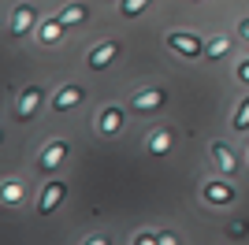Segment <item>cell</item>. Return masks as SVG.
Listing matches in <instances>:
<instances>
[{
  "label": "cell",
  "instance_id": "ac0fdd59",
  "mask_svg": "<svg viewBox=\"0 0 249 245\" xmlns=\"http://www.w3.org/2000/svg\"><path fill=\"white\" fill-rule=\"evenodd\" d=\"M60 26H63L60 19H52V22H45V26H41V41H56V37H60Z\"/></svg>",
  "mask_w": 249,
  "mask_h": 245
},
{
  "label": "cell",
  "instance_id": "9c48e42d",
  "mask_svg": "<svg viewBox=\"0 0 249 245\" xmlns=\"http://www.w3.org/2000/svg\"><path fill=\"white\" fill-rule=\"evenodd\" d=\"M205 201H212V204H231V201H234V190H231V186H223V182H208V186H205Z\"/></svg>",
  "mask_w": 249,
  "mask_h": 245
},
{
  "label": "cell",
  "instance_id": "d6986e66",
  "mask_svg": "<svg viewBox=\"0 0 249 245\" xmlns=\"http://www.w3.org/2000/svg\"><path fill=\"white\" fill-rule=\"evenodd\" d=\"M238 82H246V86H249V60L238 63Z\"/></svg>",
  "mask_w": 249,
  "mask_h": 245
},
{
  "label": "cell",
  "instance_id": "e0dca14e",
  "mask_svg": "<svg viewBox=\"0 0 249 245\" xmlns=\"http://www.w3.org/2000/svg\"><path fill=\"white\" fill-rule=\"evenodd\" d=\"M153 0H123V15H142Z\"/></svg>",
  "mask_w": 249,
  "mask_h": 245
},
{
  "label": "cell",
  "instance_id": "5bb4252c",
  "mask_svg": "<svg viewBox=\"0 0 249 245\" xmlns=\"http://www.w3.org/2000/svg\"><path fill=\"white\" fill-rule=\"evenodd\" d=\"M227 52H231V41H227V37H216V41L205 49V56H208V60H223Z\"/></svg>",
  "mask_w": 249,
  "mask_h": 245
},
{
  "label": "cell",
  "instance_id": "4fadbf2b",
  "mask_svg": "<svg viewBox=\"0 0 249 245\" xmlns=\"http://www.w3.org/2000/svg\"><path fill=\"white\" fill-rule=\"evenodd\" d=\"M167 149H171V134H167V130H153V138H149V153L160 156V153H167Z\"/></svg>",
  "mask_w": 249,
  "mask_h": 245
},
{
  "label": "cell",
  "instance_id": "ba28073f",
  "mask_svg": "<svg viewBox=\"0 0 249 245\" xmlns=\"http://www.w3.org/2000/svg\"><path fill=\"white\" fill-rule=\"evenodd\" d=\"M86 93H82V86H63L60 93H56V101H52V108H56V112H71L74 104L82 101Z\"/></svg>",
  "mask_w": 249,
  "mask_h": 245
},
{
  "label": "cell",
  "instance_id": "8fae6325",
  "mask_svg": "<svg viewBox=\"0 0 249 245\" xmlns=\"http://www.w3.org/2000/svg\"><path fill=\"white\" fill-rule=\"evenodd\" d=\"M119 126H123V112H119V108H108V112L101 115V134L108 138V134H115Z\"/></svg>",
  "mask_w": 249,
  "mask_h": 245
},
{
  "label": "cell",
  "instance_id": "7402d4cb",
  "mask_svg": "<svg viewBox=\"0 0 249 245\" xmlns=\"http://www.w3.org/2000/svg\"><path fill=\"white\" fill-rule=\"evenodd\" d=\"M86 245H108V238H104V234H93V238H89Z\"/></svg>",
  "mask_w": 249,
  "mask_h": 245
},
{
  "label": "cell",
  "instance_id": "603a6c76",
  "mask_svg": "<svg viewBox=\"0 0 249 245\" xmlns=\"http://www.w3.org/2000/svg\"><path fill=\"white\" fill-rule=\"evenodd\" d=\"M242 37H246V41H249V19H246V22H242Z\"/></svg>",
  "mask_w": 249,
  "mask_h": 245
},
{
  "label": "cell",
  "instance_id": "9a60e30c",
  "mask_svg": "<svg viewBox=\"0 0 249 245\" xmlns=\"http://www.w3.org/2000/svg\"><path fill=\"white\" fill-rule=\"evenodd\" d=\"M234 130H249V97L238 104V112H234Z\"/></svg>",
  "mask_w": 249,
  "mask_h": 245
},
{
  "label": "cell",
  "instance_id": "277c9868",
  "mask_svg": "<svg viewBox=\"0 0 249 245\" xmlns=\"http://www.w3.org/2000/svg\"><path fill=\"white\" fill-rule=\"evenodd\" d=\"M115 49H119V45H112V41H101V45H93V52L86 56L89 71H101V67H108V63L115 60Z\"/></svg>",
  "mask_w": 249,
  "mask_h": 245
},
{
  "label": "cell",
  "instance_id": "7c38bea8",
  "mask_svg": "<svg viewBox=\"0 0 249 245\" xmlns=\"http://www.w3.org/2000/svg\"><path fill=\"white\" fill-rule=\"evenodd\" d=\"M60 22L63 26H78V22H86V4H71V8L60 11Z\"/></svg>",
  "mask_w": 249,
  "mask_h": 245
},
{
  "label": "cell",
  "instance_id": "30bf717a",
  "mask_svg": "<svg viewBox=\"0 0 249 245\" xmlns=\"http://www.w3.org/2000/svg\"><path fill=\"white\" fill-rule=\"evenodd\" d=\"M212 156H216V163L223 167V175H231V171H238V163H234V153H231L223 141H216L212 145Z\"/></svg>",
  "mask_w": 249,
  "mask_h": 245
},
{
  "label": "cell",
  "instance_id": "44dd1931",
  "mask_svg": "<svg viewBox=\"0 0 249 245\" xmlns=\"http://www.w3.org/2000/svg\"><path fill=\"white\" fill-rule=\"evenodd\" d=\"M138 245H160V234H156V238L153 234H142V238H138Z\"/></svg>",
  "mask_w": 249,
  "mask_h": 245
},
{
  "label": "cell",
  "instance_id": "3957f363",
  "mask_svg": "<svg viewBox=\"0 0 249 245\" xmlns=\"http://www.w3.org/2000/svg\"><path fill=\"white\" fill-rule=\"evenodd\" d=\"M63 156H67V141L63 138H56V141L45 145V153H41V171H56L63 163Z\"/></svg>",
  "mask_w": 249,
  "mask_h": 245
},
{
  "label": "cell",
  "instance_id": "7a4b0ae2",
  "mask_svg": "<svg viewBox=\"0 0 249 245\" xmlns=\"http://www.w3.org/2000/svg\"><path fill=\"white\" fill-rule=\"evenodd\" d=\"M37 108H41V89H37V86H26V89H22V97H19L15 115L26 122V119H34V112H37Z\"/></svg>",
  "mask_w": 249,
  "mask_h": 245
},
{
  "label": "cell",
  "instance_id": "8992f818",
  "mask_svg": "<svg viewBox=\"0 0 249 245\" xmlns=\"http://www.w3.org/2000/svg\"><path fill=\"white\" fill-rule=\"evenodd\" d=\"M34 19H37V11L30 8V4H19V8L11 11V34L19 37V34H26L34 26Z\"/></svg>",
  "mask_w": 249,
  "mask_h": 245
},
{
  "label": "cell",
  "instance_id": "5b68a950",
  "mask_svg": "<svg viewBox=\"0 0 249 245\" xmlns=\"http://www.w3.org/2000/svg\"><path fill=\"white\" fill-rule=\"evenodd\" d=\"M164 89H142L134 93V112H156V108H164Z\"/></svg>",
  "mask_w": 249,
  "mask_h": 245
},
{
  "label": "cell",
  "instance_id": "2e32d148",
  "mask_svg": "<svg viewBox=\"0 0 249 245\" xmlns=\"http://www.w3.org/2000/svg\"><path fill=\"white\" fill-rule=\"evenodd\" d=\"M22 201V186L19 182H4V204H19Z\"/></svg>",
  "mask_w": 249,
  "mask_h": 245
},
{
  "label": "cell",
  "instance_id": "ffe728a7",
  "mask_svg": "<svg viewBox=\"0 0 249 245\" xmlns=\"http://www.w3.org/2000/svg\"><path fill=\"white\" fill-rule=\"evenodd\" d=\"M160 245H178V238L171 230H160Z\"/></svg>",
  "mask_w": 249,
  "mask_h": 245
},
{
  "label": "cell",
  "instance_id": "6da1fadb",
  "mask_svg": "<svg viewBox=\"0 0 249 245\" xmlns=\"http://www.w3.org/2000/svg\"><path fill=\"white\" fill-rule=\"evenodd\" d=\"M167 45H171L178 56H186V60H190V56H201V52H205V49H201V41L194 37V34H182V30H171V34H167Z\"/></svg>",
  "mask_w": 249,
  "mask_h": 245
},
{
  "label": "cell",
  "instance_id": "52a82bcc",
  "mask_svg": "<svg viewBox=\"0 0 249 245\" xmlns=\"http://www.w3.org/2000/svg\"><path fill=\"white\" fill-rule=\"evenodd\" d=\"M63 193H67V186H63V182H49V186H45V190H41V201H37V212H52V208H56V204H60L63 201Z\"/></svg>",
  "mask_w": 249,
  "mask_h": 245
}]
</instances>
